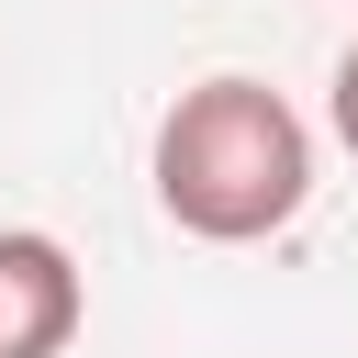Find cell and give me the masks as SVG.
I'll return each instance as SVG.
<instances>
[{
  "label": "cell",
  "mask_w": 358,
  "mask_h": 358,
  "mask_svg": "<svg viewBox=\"0 0 358 358\" xmlns=\"http://www.w3.org/2000/svg\"><path fill=\"white\" fill-rule=\"evenodd\" d=\"M313 201V134L268 78H190L157 123V213L201 246H257Z\"/></svg>",
  "instance_id": "1"
},
{
  "label": "cell",
  "mask_w": 358,
  "mask_h": 358,
  "mask_svg": "<svg viewBox=\"0 0 358 358\" xmlns=\"http://www.w3.org/2000/svg\"><path fill=\"white\" fill-rule=\"evenodd\" d=\"M78 257L34 224H0V358H67L78 347Z\"/></svg>",
  "instance_id": "2"
},
{
  "label": "cell",
  "mask_w": 358,
  "mask_h": 358,
  "mask_svg": "<svg viewBox=\"0 0 358 358\" xmlns=\"http://www.w3.org/2000/svg\"><path fill=\"white\" fill-rule=\"evenodd\" d=\"M336 134H347V157H358V34H347V56H336Z\"/></svg>",
  "instance_id": "3"
}]
</instances>
